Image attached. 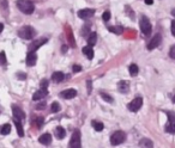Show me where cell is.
I'll return each mask as SVG.
<instances>
[{"label": "cell", "instance_id": "obj_17", "mask_svg": "<svg viewBox=\"0 0 175 148\" xmlns=\"http://www.w3.org/2000/svg\"><path fill=\"white\" fill-rule=\"evenodd\" d=\"M64 79H65V75L61 72H54L53 75H52V80L54 81V82H61Z\"/></svg>", "mask_w": 175, "mask_h": 148}, {"label": "cell", "instance_id": "obj_33", "mask_svg": "<svg viewBox=\"0 0 175 148\" xmlns=\"http://www.w3.org/2000/svg\"><path fill=\"white\" fill-rule=\"evenodd\" d=\"M36 124H37V127H41V125L43 124V118H42V117H39V118L36 120Z\"/></svg>", "mask_w": 175, "mask_h": 148}, {"label": "cell", "instance_id": "obj_12", "mask_svg": "<svg viewBox=\"0 0 175 148\" xmlns=\"http://www.w3.org/2000/svg\"><path fill=\"white\" fill-rule=\"evenodd\" d=\"M117 90H119V92H121V93H127L128 92V90H130V84H128V81H119V84H117Z\"/></svg>", "mask_w": 175, "mask_h": 148}, {"label": "cell", "instance_id": "obj_14", "mask_svg": "<svg viewBox=\"0 0 175 148\" xmlns=\"http://www.w3.org/2000/svg\"><path fill=\"white\" fill-rule=\"evenodd\" d=\"M47 94H48L47 88H40L37 92H35V93H34V96H32V99H34V100H40V99H43Z\"/></svg>", "mask_w": 175, "mask_h": 148}, {"label": "cell", "instance_id": "obj_42", "mask_svg": "<svg viewBox=\"0 0 175 148\" xmlns=\"http://www.w3.org/2000/svg\"><path fill=\"white\" fill-rule=\"evenodd\" d=\"M173 102H174V103H175V96H174V97H173Z\"/></svg>", "mask_w": 175, "mask_h": 148}, {"label": "cell", "instance_id": "obj_11", "mask_svg": "<svg viewBox=\"0 0 175 148\" xmlns=\"http://www.w3.org/2000/svg\"><path fill=\"white\" fill-rule=\"evenodd\" d=\"M60 96L62 97V98H65V99H72L74 98L76 96H77V91L76 90H73V88H69V90H65V91H62Z\"/></svg>", "mask_w": 175, "mask_h": 148}, {"label": "cell", "instance_id": "obj_40", "mask_svg": "<svg viewBox=\"0 0 175 148\" xmlns=\"http://www.w3.org/2000/svg\"><path fill=\"white\" fill-rule=\"evenodd\" d=\"M172 16H173V17H175V9H173V10H172Z\"/></svg>", "mask_w": 175, "mask_h": 148}, {"label": "cell", "instance_id": "obj_31", "mask_svg": "<svg viewBox=\"0 0 175 148\" xmlns=\"http://www.w3.org/2000/svg\"><path fill=\"white\" fill-rule=\"evenodd\" d=\"M48 87V80L47 79H43L41 81V88H47Z\"/></svg>", "mask_w": 175, "mask_h": 148}, {"label": "cell", "instance_id": "obj_34", "mask_svg": "<svg viewBox=\"0 0 175 148\" xmlns=\"http://www.w3.org/2000/svg\"><path fill=\"white\" fill-rule=\"evenodd\" d=\"M17 77H18V79H22V80H24V79L27 78V77H25V74H24V73H22V72H20V73H18V74H17Z\"/></svg>", "mask_w": 175, "mask_h": 148}, {"label": "cell", "instance_id": "obj_39", "mask_svg": "<svg viewBox=\"0 0 175 148\" xmlns=\"http://www.w3.org/2000/svg\"><path fill=\"white\" fill-rule=\"evenodd\" d=\"M2 30H4V25H2V24H1V23H0V32H1V31H2Z\"/></svg>", "mask_w": 175, "mask_h": 148}, {"label": "cell", "instance_id": "obj_41", "mask_svg": "<svg viewBox=\"0 0 175 148\" xmlns=\"http://www.w3.org/2000/svg\"><path fill=\"white\" fill-rule=\"evenodd\" d=\"M65 50H67V47H65V45H64V47H62V52L65 53Z\"/></svg>", "mask_w": 175, "mask_h": 148}, {"label": "cell", "instance_id": "obj_2", "mask_svg": "<svg viewBox=\"0 0 175 148\" xmlns=\"http://www.w3.org/2000/svg\"><path fill=\"white\" fill-rule=\"evenodd\" d=\"M35 35H36V31L34 30V27H29V25L20 27L18 30V36L24 38V40H31L35 37Z\"/></svg>", "mask_w": 175, "mask_h": 148}, {"label": "cell", "instance_id": "obj_22", "mask_svg": "<svg viewBox=\"0 0 175 148\" xmlns=\"http://www.w3.org/2000/svg\"><path fill=\"white\" fill-rule=\"evenodd\" d=\"M96 41H97V35H96L95 32L90 34V36L88 37V44H89V45H91V47H94V45H95V43H96Z\"/></svg>", "mask_w": 175, "mask_h": 148}, {"label": "cell", "instance_id": "obj_3", "mask_svg": "<svg viewBox=\"0 0 175 148\" xmlns=\"http://www.w3.org/2000/svg\"><path fill=\"white\" fill-rule=\"evenodd\" d=\"M168 116V124L166 125V132L169 134H175V112L166 111Z\"/></svg>", "mask_w": 175, "mask_h": 148}, {"label": "cell", "instance_id": "obj_25", "mask_svg": "<svg viewBox=\"0 0 175 148\" xmlns=\"http://www.w3.org/2000/svg\"><path fill=\"white\" fill-rule=\"evenodd\" d=\"M92 127L95 128V130L96 132H102L103 130V123H101V122H97V121H92Z\"/></svg>", "mask_w": 175, "mask_h": 148}, {"label": "cell", "instance_id": "obj_32", "mask_svg": "<svg viewBox=\"0 0 175 148\" xmlns=\"http://www.w3.org/2000/svg\"><path fill=\"white\" fill-rule=\"evenodd\" d=\"M72 70L74 72V73H77V72H80L82 70V67L79 66V65H74L72 67Z\"/></svg>", "mask_w": 175, "mask_h": 148}, {"label": "cell", "instance_id": "obj_7", "mask_svg": "<svg viewBox=\"0 0 175 148\" xmlns=\"http://www.w3.org/2000/svg\"><path fill=\"white\" fill-rule=\"evenodd\" d=\"M71 148H79L82 146L80 143V132L79 130H76L72 134V137L70 140V145H69Z\"/></svg>", "mask_w": 175, "mask_h": 148}, {"label": "cell", "instance_id": "obj_13", "mask_svg": "<svg viewBox=\"0 0 175 148\" xmlns=\"http://www.w3.org/2000/svg\"><path fill=\"white\" fill-rule=\"evenodd\" d=\"M36 60H37V56L35 54V52H29L27 55V65L32 67L36 63Z\"/></svg>", "mask_w": 175, "mask_h": 148}, {"label": "cell", "instance_id": "obj_35", "mask_svg": "<svg viewBox=\"0 0 175 148\" xmlns=\"http://www.w3.org/2000/svg\"><path fill=\"white\" fill-rule=\"evenodd\" d=\"M172 35L175 36V20L172 22Z\"/></svg>", "mask_w": 175, "mask_h": 148}, {"label": "cell", "instance_id": "obj_27", "mask_svg": "<svg viewBox=\"0 0 175 148\" xmlns=\"http://www.w3.org/2000/svg\"><path fill=\"white\" fill-rule=\"evenodd\" d=\"M101 97H102L106 102H108V103H113V102H114V99H113V98H112L109 94L104 93V92H101Z\"/></svg>", "mask_w": 175, "mask_h": 148}, {"label": "cell", "instance_id": "obj_23", "mask_svg": "<svg viewBox=\"0 0 175 148\" xmlns=\"http://www.w3.org/2000/svg\"><path fill=\"white\" fill-rule=\"evenodd\" d=\"M139 146H140V147H152L154 143H152L151 140H149V139H142L140 142H139Z\"/></svg>", "mask_w": 175, "mask_h": 148}, {"label": "cell", "instance_id": "obj_36", "mask_svg": "<svg viewBox=\"0 0 175 148\" xmlns=\"http://www.w3.org/2000/svg\"><path fill=\"white\" fill-rule=\"evenodd\" d=\"M88 93H91V80H88Z\"/></svg>", "mask_w": 175, "mask_h": 148}, {"label": "cell", "instance_id": "obj_6", "mask_svg": "<svg viewBox=\"0 0 175 148\" xmlns=\"http://www.w3.org/2000/svg\"><path fill=\"white\" fill-rule=\"evenodd\" d=\"M142 105H143V98L137 97V98H134L131 103L127 105V108H128V110L132 111V112H137L139 109L142 108Z\"/></svg>", "mask_w": 175, "mask_h": 148}, {"label": "cell", "instance_id": "obj_24", "mask_svg": "<svg viewBox=\"0 0 175 148\" xmlns=\"http://www.w3.org/2000/svg\"><path fill=\"white\" fill-rule=\"evenodd\" d=\"M128 69H130V74H131L132 77H136V75L138 74V72H139L138 66H137V65H134V63H132Z\"/></svg>", "mask_w": 175, "mask_h": 148}, {"label": "cell", "instance_id": "obj_9", "mask_svg": "<svg viewBox=\"0 0 175 148\" xmlns=\"http://www.w3.org/2000/svg\"><path fill=\"white\" fill-rule=\"evenodd\" d=\"M94 14H95V10H92V9H84V10L78 11V17L82 19H88V18L92 17Z\"/></svg>", "mask_w": 175, "mask_h": 148}, {"label": "cell", "instance_id": "obj_8", "mask_svg": "<svg viewBox=\"0 0 175 148\" xmlns=\"http://www.w3.org/2000/svg\"><path fill=\"white\" fill-rule=\"evenodd\" d=\"M161 42H162V36H161L160 34H156V35L152 37V40L149 42L147 49H149V50H152V49L157 48V47L161 44Z\"/></svg>", "mask_w": 175, "mask_h": 148}, {"label": "cell", "instance_id": "obj_29", "mask_svg": "<svg viewBox=\"0 0 175 148\" xmlns=\"http://www.w3.org/2000/svg\"><path fill=\"white\" fill-rule=\"evenodd\" d=\"M0 65H6V55H5V53L4 52H1L0 53Z\"/></svg>", "mask_w": 175, "mask_h": 148}, {"label": "cell", "instance_id": "obj_15", "mask_svg": "<svg viewBox=\"0 0 175 148\" xmlns=\"http://www.w3.org/2000/svg\"><path fill=\"white\" fill-rule=\"evenodd\" d=\"M12 110H13V117H15V118H18V120H20V121L25 118V114L18 108V106L12 105Z\"/></svg>", "mask_w": 175, "mask_h": 148}, {"label": "cell", "instance_id": "obj_26", "mask_svg": "<svg viewBox=\"0 0 175 148\" xmlns=\"http://www.w3.org/2000/svg\"><path fill=\"white\" fill-rule=\"evenodd\" d=\"M108 30H109L110 32L117 34V35H120V34L124 31V29H122L121 27H108Z\"/></svg>", "mask_w": 175, "mask_h": 148}, {"label": "cell", "instance_id": "obj_5", "mask_svg": "<svg viewBox=\"0 0 175 148\" xmlns=\"http://www.w3.org/2000/svg\"><path fill=\"white\" fill-rule=\"evenodd\" d=\"M140 30H142V32L145 35V36H149L150 34H151V23H150V20L146 18L145 16H142V18H140Z\"/></svg>", "mask_w": 175, "mask_h": 148}, {"label": "cell", "instance_id": "obj_10", "mask_svg": "<svg viewBox=\"0 0 175 148\" xmlns=\"http://www.w3.org/2000/svg\"><path fill=\"white\" fill-rule=\"evenodd\" d=\"M46 42H47V38H40V40H37V41H34L29 45V52H36Z\"/></svg>", "mask_w": 175, "mask_h": 148}, {"label": "cell", "instance_id": "obj_18", "mask_svg": "<svg viewBox=\"0 0 175 148\" xmlns=\"http://www.w3.org/2000/svg\"><path fill=\"white\" fill-rule=\"evenodd\" d=\"M13 122H15V125L17 128V133L19 136H24V132H23V125H22V122L18 118H13Z\"/></svg>", "mask_w": 175, "mask_h": 148}, {"label": "cell", "instance_id": "obj_19", "mask_svg": "<svg viewBox=\"0 0 175 148\" xmlns=\"http://www.w3.org/2000/svg\"><path fill=\"white\" fill-rule=\"evenodd\" d=\"M83 54L87 56L89 60H92L94 57V52H92V47L91 45H87L83 48Z\"/></svg>", "mask_w": 175, "mask_h": 148}, {"label": "cell", "instance_id": "obj_37", "mask_svg": "<svg viewBox=\"0 0 175 148\" xmlns=\"http://www.w3.org/2000/svg\"><path fill=\"white\" fill-rule=\"evenodd\" d=\"M170 56H172L173 59H175V45L170 49Z\"/></svg>", "mask_w": 175, "mask_h": 148}, {"label": "cell", "instance_id": "obj_4", "mask_svg": "<svg viewBox=\"0 0 175 148\" xmlns=\"http://www.w3.org/2000/svg\"><path fill=\"white\" fill-rule=\"evenodd\" d=\"M125 140H126V134L124 132H121V130H117V132H115L114 134L110 136V143L113 146H117V145L122 143Z\"/></svg>", "mask_w": 175, "mask_h": 148}, {"label": "cell", "instance_id": "obj_1", "mask_svg": "<svg viewBox=\"0 0 175 148\" xmlns=\"http://www.w3.org/2000/svg\"><path fill=\"white\" fill-rule=\"evenodd\" d=\"M17 7L25 14H31L35 10L34 4L29 0H17Z\"/></svg>", "mask_w": 175, "mask_h": 148}, {"label": "cell", "instance_id": "obj_20", "mask_svg": "<svg viewBox=\"0 0 175 148\" xmlns=\"http://www.w3.org/2000/svg\"><path fill=\"white\" fill-rule=\"evenodd\" d=\"M55 136L58 137V139H64L65 136H66V130L62 128V127H57V129H55Z\"/></svg>", "mask_w": 175, "mask_h": 148}, {"label": "cell", "instance_id": "obj_28", "mask_svg": "<svg viewBox=\"0 0 175 148\" xmlns=\"http://www.w3.org/2000/svg\"><path fill=\"white\" fill-rule=\"evenodd\" d=\"M50 110H52V112H59L60 111V104L57 103V102H54L53 104H52V106H50Z\"/></svg>", "mask_w": 175, "mask_h": 148}, {"label": "cell", "instance_id": "obj_38", "mask_svg": "<svg viewBox=\"0 0 175 148\" xmlns=\"http://www.w3.org/2000/svg\"><path fill=\"white\" fill-rule=\"evenodd\" d=\"M152 2H154V0H145L146 5H152Z\"/></svg>", "mask_w": 175, "mask_h": 148}, {"label": "cell", "instance_id": "obj_21", "mask_svg": "<svg viewBox=\"0 0 175 148\" xmlns=\"http://www.w3.org/2000/svg\"><path fill=\"white\" fill-rule=\"evenodd\" d=\"M0 133L2 135H9L11 133V125L9 124V123H5V124H2L1 125V128H0Z\"/></svg>", "mask_w": 175, "mask_h": 148}, {"label": "cell", "instance_id": "obj_16", "mask_svg": "<svg viewBox=\"0 0 175 148\" xmlns=\"http://www.w3.org/2000/svg\"><path fill=\"white\" fill-rule=\"evenodd\" d=\"M39 141H40L42 145H49V143L52 142V135L49 134V133L42 134L39 137Z\"/></svg>", "mask_w": 175, "mask_h": 148}, {"label": "cell", "instance_id": "obj_30", "mask_svg": "<svg viewBox=\"0 0 175 148\" xmlns=\"http://www.w3.org/2000/svg\"><path fill=\"white\" fill-rule=\"evenodd\" d=\"M102 19L104 22H108L109 19H110V12H108V11H106V12H103L102 14Z\"/></svg>", "mask_w": 175, "mask_h": 148}]
</instances>
